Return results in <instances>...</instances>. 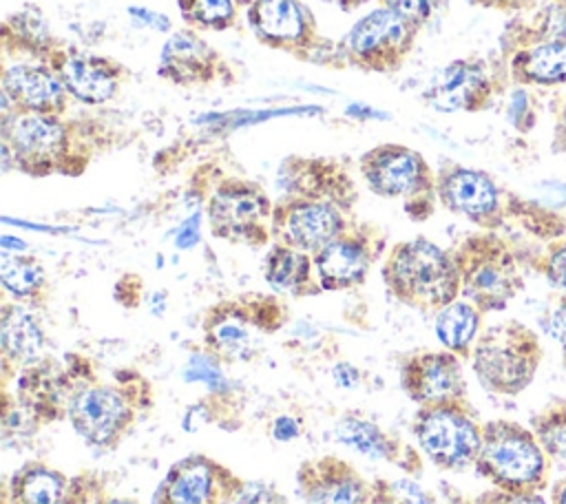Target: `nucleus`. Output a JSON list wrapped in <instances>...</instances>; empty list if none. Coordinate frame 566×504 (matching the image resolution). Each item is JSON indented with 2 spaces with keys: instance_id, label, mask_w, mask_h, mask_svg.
Here are the masks:
<instances>
[{
  "instance_id": "1",
  "label": "nucleus",
  "mask_w": 566,
  "mask_h": 504,
  "mask_svg": "<svg viewBox=\"0 0 566 504\" xmlns=\"http://www.w3.org/2000/svg\"><path fill=\"white\" fill-rule=\"evenodd\" d=\"M150 405L153 387L139 371L119 369L113 371L111 380H99L91 363L82 360L66 420L88 447L111 451L119 447Z\"/></svg>"
},
{
  "instance_id": "2",
  "label": "nucleus",
  "mask_w": 566,
  "mask_h": 504,
  "mask_svg": "<svg viewBox=\"0 0 566 504\" xmlns=\"http://www.w3.org/2000/svg\"><path fill=\"white\" fill-rule=\"evenodd\" d=\"M551 462L531 427L509 418L482 424V444L473 469L493 489L542 493L551 486Z\"/></svg>"
},
{
  "instance_id": "3",
  "label": "nucleus",
  "mask_w": 566,
  "mask_h": 504,
  "mask_svg": "<svg viewBox=\"0 0 566 504\" xmlns=\"http://www.w3.org/2000/svg\"><path fill=\"white\" fill-rule=\"evenodd\" d=\"M382 279L398 301L420 312H440L460 296L453 256L422 237L391 248Z\"/></svg>"
},
{
  "instance_id": "4",
  "label": "nucleus",
  "mask_w": 566,
  "mask_h": 504,
  "mask_svg": "<svg viewBox=\"0 0 566 504\" xmlns=\"http://www.w3.org/2000/svg\"><path fill=\"white\" fill-rule=\"evenodd\" d=\"M283 321L285 307L272 296L250 294L221 301L203 316V351L219 365L250 363Z\"/></svg>"
},
{
  "instance_id": "5",
  "label": "nucleus",
  "mask_w": 566,
  "mask_h": 504,
  "mask_svg": "<svg viewBox=\"0 0 566 504\" xmlns=\"http://www.w3.org/2000/svg\"><path fill=\"white\" fill-rule=\"evenodd\" d=\"M542 360L539 334L520 321L486 327L471 351V369L480 387L495 396H520L526 391Z\"/></svg>"
},
{
  "instance_id": "6",
  "label": "nucleus",
  "mask_w": 566,
  "mask_h": 504,
  "mask_svg": "<svg viewBox=\"0 0 566 504\" xmlns=\"http://www.w3.org/2000/svg\"><path fill=\"white\" fill-rule=\"evenodd\" d=\"M451 256L460 272V294L482 314L504 309L524 287L513 250L493 232L467 237Z\"/></svg>"
},
{
  "instance_id": "7",
  "label": "nucleus",
  "mask_w": 566,
  "mask_h": 504,
  "mask_svg": "<svg viewBox=\"0 0 566 504\" xmlns=\"http://www.w3.org/2000/svg\"><path fill=\"white\" fill-rule=\"evenodd\" d=\"M478 411L464 400L418 407L411 431L418 449L442 471H462L475 464L482 444Z\"/></svg>"
},
{
  "instance_id": "8",
  "label": "nucleus",
  "mask_w": 566,
  "mask_h": 504,
  "mask_svg": "<svg viewBox=\"0 0 566 504\" xmlns=\"http://www.w3.org/2000/svg\"><path fill=\"white\" fill-rule=\"evenodd\" d=\"M272 210L274 206L268 195L250 181H226L208 199L212 234L252 248H259L270 239Z\"/></svg>"
},
{
  "instance_id": "9",
  "label": "nucleus",
  "mask_w": 566,
  "mask_h": 504,
  "mask_svg": "<svg viewBox=\"0 0 566 504\" xmlns=\"http://www.w3.org/2000/svg\"><path fill=\"white\" fill-rule=\"evenodd\" d=\"M245 480L226 464L192 453L170 464L150 504H234Z\"/></svg>"
},
{
  "instance_id": "10",
  "label": "nucleus",
  "mask_w": 566,
  "mask_h": 504,
  "mask_svg": "<svg viewBox=\"0 0 566 504\" xmlns=\"http://www.w3.org/2000/svg\"><path fill=\"white\" fill-rule=\"evenodd\" d=\"M345 230L347 221L340 203L325 197L301 195L276 203L272 210V234L276 241L307 254H316Z\"/></svg>"
},
{
  "instance_id": "11",
  "label": "nucleus",
  "mask_w": 566,
  "mask_h": 504,
  "mask_svg": "<svg viewBox=\"0 0 566 504\" xmlns=\"http://www.w3.org/2000/svg\"><path fill=\"white\" fill-rule=\"evenodd\" d=\"M367 186L380 197H409V208L420 203L424 212H431L433 179L424 159L405 146H378L369 150L360 161Z\"/></svg>"
},
{
  "instance_id": "12",
  "label": "nucleus",
  "mask_w": 566,
  "mask_h": 504,
  "mask_svg": "<svg viewBox=\"0 0 566 504\" xmlns=\"http://www.w3.org/2000/svg\"><path fill=\"white\" fill-rule=\"evenodd\" d=\"M462 358L449 349L416 351L400 367V387L418 405H444L467 398Z\"/></svg>"
},
{
  "instance_id": "13",
  "label": "nucleus",
  "mask_w": 566,
  "mask_h": 504,
  "mask_svg": "<svg viewBox=\"0 0 566 504\" xmlns=\"http://www.w3.org/2000/svg\"><path fill=\"white\" fill-rule=\"evenodd\" d=\"M4 150L24 172L46 175L64 159L66 133L57 119L24 111L4 124Z\"/></svg>"
},
{
  "instance_id": "14",
  "label": "nucleus",
  "mask_w": 566,
  "mask_h": 504,
  "mask_svg": "<svg viewBox=\"0 0 566 504\" xmlns=\"http://www.w3.org/2000/svg\"><path fill=\"white\" fill-rule=\"evenodd\" d=\"M296 493L305 504H367L371 482L347 460L327 453L298 464Z\"/></svg>"
},
{
  "instance_id": "15",
  "label": "nucleus",
  "mask_w": 566,
  "mask_h": 504,
  "mask_svg": "<svg viewBox=\"0 0 566 504\" xmlns=\"http://www.w3.org/2000/svg\"><path fill=\"white\" fill-rule=\"evenodd\" d=\"M436 192L447 210L462 214L486 230L497 228L502 221L500 190L493 179L480 170L453 166L440 172Z\"/></svg>"
},
{
  "instance_id": "16",
  "label": "nucleus",
  "mask_w": 566,
  "mask_h": 504,
  "mask_svg": "<svg viewBox=\"0 0 566 504\" xmlns=\"http://www.w3.org/2000/svg\"><path fill=\"white\" fill-rule=\"evenodd\" d=\"M409 24L389 9H376L360 18L347 33V51L369 69L387 71L407 51Z\"/></svg>"
},
{
  "instance_id": "17",
  "label": "nucleus",
  "mask_w": 566,
  "mask_h": 504,
  "mask_svg": "<svg viewBox=\"0 0 566 504\" xmlns=\"http://www.w3.org/2000/svg\"><path fill=\"white\" fill-rule=\"evenodd\" d=\"M334 440L365 458L391 462L407 473H418L422 464L420 453L413 447L405 444L400 438L382 431L376 422L365 420L356 413H345L336 420Z\"/></svg>"
},
{
  "instance_id": "18",
  "label": "nucleus",
  "mask_w": 566,
  "mask_h": 504,
  "mask_svg": "<svg viewBox=\"0 0 566 504\" xmlns=\"http://www.w3.org/2000/svg\"><path fill=\"white\" fill-rule=\"evenodd\" d=\"M371 261L369 237L345 230L314 254L318 285L323 290H347L360 285Z\"/></svg>"
},
{
  "instance_id": "19",
  "label": "nucleus",
  "mask_w": 566,
  "mask_h": 504,
  "mask_svg": "<svg viewBox=\"0 0 566 504\" xmlns=\"http://www.w3.org/2000/svg\"><path fill=\"white\" fill-rule=\"evenodd\" d=\"M489 91V77L480 64L455 60L433 75L424 91V99L442 113L475 111L486 102Z\"/></svg>"
},
{
  "instance_id": "20",
  "label": "nucleus",
  "mask_w": 566,
  "mask_h": 504,
  "mask_svg": "<svg viewBox=\"0 0 566 504\" xmlns=\"http://www.w3.org/2000/svg\"><path fill=\"white\" fill-rule=\"evenodd\" d=\"M44 332L40 327V321L35 314H31L22 305H4L0 316V347H2V374L4 382L9 380V374L15 376L40 360L44 349Z\"/></svg>"
},
{
  "instance_id": "21",
  "label": "nucleus",
  "mask_w": 566,
  "mask_h": 504,
  "mask_svg": "<svg viewBox=\"0 0 566 504\" xmlns=\"http://www.w3.org/2000/svg\"><path fill=\"white\" fill-rule=\"evenodd\" d=\"M248 20L252 31L274 46H294L307 38L310 18L296 0H254Z\"/></svg>"
},
{
  "instance_id": "22",
  "label": "nucleus",
  "mask_w": 566,
  "mask_h": 504,
  "mask_svg": "<svg viewBox=\"0 0 566 504\" xmlns=\"http://www.w3.org/2000/svg\"><path fill=\"white\" fill-rule=\"evenodd\" d=\"M4 97L29 113H49L62 104V80L49 69L15 64L4 71L2 77Z\"/></svg>"
},
{
  "instance_id": "23",
  "label": "nucleus",
  "mask_w": 566,
  "mask_h": 504,
  "mask_svg": "<svg viewBox=\"0 0 566 504\" xmlns=\"http://www.w3.org/2000/svg\"><path fill=\"white\" fill-rule=\"evenodd\" d=\"M159 73L175 84H203L214 73L212 49L201 38L181 31L164 44Z\"/></svg>"
},
{
  "instance_id": "24",
  "label": "nucleus",
  "mask_w": 566,
  "mask_h": 504,
  "mask_svg": "<svg viewBox=\"0 0 566 504\" xmlns=\"http://www.w3.org/2000/svg\"><path fill=\"white\" fill-rule=\"evenodd\" d=\"M71 480L42 462L22 464L4 486V504H66Z\"/></svg>"
},
{
  "instance_id": "25",
  "label": "nucleus",
  "mask_w": 566,
  "mask_h": 504,
  "mask_svg": "<svg viewBox=\"0 0 566 504\" xmlns=\"http://www.w3.org/2000/svg\"><path fill=\"white\" fill-rule=\"evenodd\" d=\"M57 73L66 91L88 104H99L113 97L117 77L106 60L95 55L69 53L57 62Z\"/></svg>"
},
{
  "instance_id": "26",
  "label": "nucleus",
  "mask_w": 566,
  "mask_h": 504,
  "mask_svg": "<svg viewBox=\"0 0 566 504\" xmlns=\"http://www.w3.org/2000/svg\"><path fill=\"white\" fill-rule=\"evenodd\" d=\"M482 312L464 301H453L436 314V336L444 349L453 351L462 360H471L473 345L480 336Z\"/></svg>"
},
{
  "instance_id": "27",
  "label": "nucleus",
  "mask_w": 566,
  "mask_h": 504,
  "mask_svg": "<svg viewBox=\"0 0 566 504\" xmlns=\"http://www.w3.org/2000/svg\"><path fill=\"white\" fill-rule=\"evenodd\" d=\"M312 263L307 252L276 243L265 256V279L279 292L312 294L314 290H321L318 285H312Z\"/></svg>"
},
{
  "instance_id": "28",
  "label": "nucleus",
  "mask_w": 566,
  "mask_h": 504,
  "mask_svg": "<svg viewBox=\"0 0 566 504\" xmlns=\"http://www.w3.org/2000/svg\"><path fill=\"white\" fill-rule=\"evenodd\" d=\"M513 71L522 82L559 84L566 82V40H546L520 51Z\"/></svg>"
},
{
  "instance_id": "29",
  "label": "nucleus",
  "mask_w": 566,
  "mask_h": 504,
  "mask_svg": "<svg viewBox=\"0 0 566 504\" xmlns=\"http://www.w3.org/2000/svg\"><path fill=\"white\" fill-rule=\"evenodd\" d=\"M0 279L9 294L15 298H35L46 285V274L38 259L29 254H9L2 252L0 259Z\"/></svg>"
},
{
  "instance_id": "30",
  "label": "nucleus",
  "mask_w": 566,
  "mask_h": 504,
  "mask_svg": "<svg viewBox=\"0 0 566 504\" xmlns=\"http://www.w3.org/2000/svg\"><path fill=\"white\" fill-rule=\"evenodd\" d=\"M528 427L553 462L566 464V398L546 402L531 416Z\"/></svg>"
},
{
  "instance_id": "31",
  "label": "nucleus",
  "mask_w": 566,
  "mask_h": 504,
  "mask_svg": "<svg viewBox=\"0 0 566 504\" xmlns=\"http://www.w3.org/2000/svg\"><path fill=\"white\" fill-rule=\"evenodd\" d=\"M367 504H440L413 480H374Z\"/></svg>"
},
{
  "instance_id": "32",
  "label": "nucleus",
  "mask_w": 566,
  "mask_h": 504,
  "mask_svg": "<svg viewBox=\"0 0 566 504\" xmlns=\"http://www.w3.org/2000/svg\"><path fill=\"white\" fill-rule=\"evenodd\" d=\"M181 15L188 22L223 29L234 20V2L232 0H177Z\"/></svg>"
},
{
  "instance_id": "33",
  "label": "nucleus",
  "mask_w": 566,
  "mask_h": 504,
  "mask_svg": "<svg viewBox=\"0 0 566 504\" xmlns=\"http://www.w3.org/2000/svg\"><path fill=\"white\" fill-rule=\"evenodd\" d=\"M184 376H186V380H190V382H195V380L206 382L210 391H228V389H230V385L226 382V376L219 371V363L212 360L210 356L192 360V363L188 365V369H186Z\"/></svg>"
},
{
  "instance_id": "34",
  "label": "nucleus",
  "mask_w": 566,
  "mask_h": 504,
  "mask_svg": "<svg viewBox=\"0 0 566 504\" xmlns=\"http://www.w3.org/2000/svg\"><path fill=\"white\" fill-rule=\"evenodd\" d=\"M544 334L557 343H566V292H559L555 303L548 307V312L539 321Z\"/></svg>"
},
{
  "instance_id": "35",
  "label": "nucleus",
  "mask_w": 566,
  "mask_h": 504,
  "mask_svg": "<svg viewBox=\"0 0 566 504\" xmlns=\"http://www.w3.org/2000/svg\"><path fill=\"white\" fill-rule=\"evenodd\" d=\"M234 504H287L285 497L276 491V486L268 482H245Z\"/></svg>"
},
{
  "instance_id": "36",
  "label": "nucleus",
  "mask_w": 566,
  "mask_h": 504,
  "mask_svg": "<svg viewBox=\"0 0 566 504\" xmlns=\"http://www.w3.org/2000/svg\"><path fill=\"white\" fill-rule=\"evenodd\" d=\"M471 504H548L542 493L526 491V493H513L502 489H489L480 493Z\"/></svg>"
},
{
  "instance_id": "37",
  "label": "nucleus",
  "mask_w": 566,
  "mask_h": 504,
  "mask_svg": "<svg viewBox=\"0 0 566 504\" xmlns=\"http://www.w3.org/2000/svg\"><path fill=\"white\" fill-rule=\"evenodd\" d=\"M385 9L400 15L409 27L420 24L429 15V0H382Z\"/></svg>"
},
{
  "instance_id": "38",
  "label": "nucleus",
  "mask_w": 566,
  "mask_h": 504,
  "mask_svg": "<svg viewBox=\"0 0 566 504\" xmlns=\"http://www.w3.org/2000/svg\"><path fill=\"white\" fill-rule=\"evenodd\" d=\"M298 433H301V427L292 416H279L272 424V438L274 440L287 442V440H294Z\"/></svg>"
},
{
  "instance_id": "39",
  "label": "nucleus",
  "mask_w": 566,
  "mask_h": 504,
  "mask_svg": "<svg viewBox=\"0 0 566 504\" xmlns=\"http://www.w3.org/2000/svg\"><path fill=\"white\" fill-rule=\"evenodd\" d=\"M332 376H334V382L338 387H345V389L356 387L358 380H360L358 369L354 365H349V363H336V367L332 369Z\"/></svg>"
},
{
  "instance_id": "40",
  "label": "nucleus",
  "mask_w": 566,
  "mask_h": 504,
  "mask_svg": "<svg viewBox=\"0 0 566 504\" xmlns=\"http://www.w3.org/2000/svg\"><path fill=\"white\" fill-rule=\"evenodd\" d=\"M197 237H199V219L197 217H190L177 232V245L179 248H190L197 243Z\"/></svg>"
},
{
  "instance_id": "41",
  "label": "nucleus",
  "mask_w": 566,
  "mask_h": 504,
  "mask_svg": "<svg viewBox=\"0 0 566 504\" xmlns=\"http://www.w3.org/2000/svg\"><path fill=\"white\" fill-rule=\"evenodd\" d=\"M128 13H130L133 18H137V20H142V22H146V24H153V27H157V29H168V20H166L164 15L150 13L148 9H137V7H130V9H128Z\"/></svg>"
},
{
  "instance_id": "42",
  "label": "nucleus",
  "mask_w": 566,
  "mask_h": 504,
  "mask_svg": "<svg viewBox=\"0 0 566 504\" xmlns=\"http://www.w3.org/2000/svg\"><path fill=\"white\" fill-rule=\"evenodd\" d=\"M551 504H566V475L551 484Z\"/></svg>"
},
{
  "instance_id": "43",
  "label": "nucleus",
  "mask_w": 566,
  "mask_h": 504,
  "mask_svg": "<svg viewBox=\"0 0 566 504\" xmlns=\"http://www.w3.org/2000/svg\"><path fill=\"white\" fill-rule=\"evenodd\" d=\"M557 150L566 153V106L562 111V124H559V133H557Z\"/></svg>"
},
{
  "instance_id": "44",
  "label": "nucleus",
  "mask_w": 566,
  "mask_h": 504,
  "mask_svg": "<svg viewBox=\"0 0 566 504\" xmlns=\"http://www.w3.org/2000/svg\"><path fill=\"white\" fill-rule=\"evenodd\" d=\"M104 504H137V502L128 500V497H108V500H104Z\"/></svg>"
},
{
  "instance_id": "45",
  "label": "nucleus",
  "mask_w": 566,
  "mask_h": 504,
  "mask_svg": "<svg viewBox=\"0 0 566 504\" xmlns=\"http://www.w3.org/2000/svg\"><path fill=\"white\" fill-rule=\"evenodd\" d=\"M562 363H564V371H566V343L562 345Z\"/></svg>"
},
{
  "instance_id": "46",
  "label": "nucleus",
  "mask_w": 566,
  "mask_h": 504,
  "mask_svg": "<svg viewBox=\"0 0 566 504\" xmlns=\"http://www.w3.org/2000/svg\"><path fill=\"white\" fill-rule=\"evenodd\" d=\"M241 2H250V4H252V2H254V0H241Z\"/></svg>"
},
{
  "instance_id": "47",
  "label": "nucleus",
  "mask_w": 566,
  "mask_h": 504,
  "mask_svg": "<svg viewBox=\"0 0 566 504\" xmlns=\"http://www.w3.org/2000/svg\"><path fill=\"white\" fill-rule=\"evenodd\" d=\"M559 2H566V0H559Z\"/></svg>"
}]
</instances>
